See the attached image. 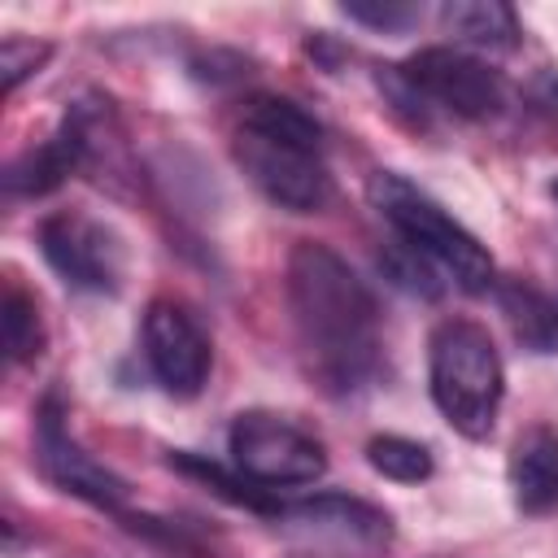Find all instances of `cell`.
I'll use <instances>...</instances> for the list:
<instances>
[{
  "instance_id": "15",
  "label": "cell",
  "mask_w": 558,
  "mask_h": 558,
  "mask_svg": "<svg viewBox=\"0 0 558 558\" xmlns=\"http://www.w3.org/2000/svg\"><path fill=\"white\" fill-rule=\"evenodd\" d=\"M170 466H174V471H183V475H192V480H201L214 497H222V501H231V506H240V510H248V514L275 519V514L283 510V501H279L275 493L257 488V484H253V480H244L235 466L209 462V458L187 453V449H174V453H170Z\"/></svg>"
},
{
  "instance_id": "7",
  "label": "cell",
  "mask_w": 558,
  "mask_h": 558,
  "mask_svg": "<svg viewBox=\"0 0 558 558\" xmlns=\"http://www.w3.org/2000/svg\"><path fill=\"white\" fill-rule=\"evenodd\" d=\"M39 253L52 266V275L74 288V292H92V296H118L122 279H126V244L122 235L83 214V209H57L48 218H39Z\"/></svg>"
},
{
  "instance_id": "9",
  "label": "cell",
  "mask_w": 558,
  "mask_h": 558,
  "mask_svg": "<svg viewBox=\"0 0 558 558\" xmlns=\"http://www.w3.org/2000/svg\"><path fill=\"white\" fill-rule=\"evenodd\" d=\"M35 462L44 471V480L96 510H113L122 514L131 501V488L122 475H113L105 462H96L70 432L65 423V405L57 392H48L35 405Z\"/></svg>"
},
{
  "instance_id": "4",
  "label": "cell",
  "mask_w": 558,
  "mask_h": 558,
  "mask_svg": "<svg viewBox=\"0 0 558 558\" xmlns=\"http://www.w3.org/2000/svg\"><path fill=\"white\" fill-rule=\"evenodd\" d=\"M366 192H371V205L379 209V218L392 227L397 244H405L414 257H423L436 275L453 279L462 292L497 288V266H493L488 248L423 187H414L410 179H401L392 170H379V174H371Z\"/></svg>"
},
{
  "instance_id": "6",
  "label": "cell",
  "mask_w": 558,
  "mask_h": 558,
  "mask_svg": "<svg viewBox=\"0 0 558 558\" xmlns=\"http://www.w3.org/2000/svg\"><path fill=\"white\" fill-rule=\"evenodd\" d=\"M227 453H231V466L266 493L314 484L327 471V445L310 427L275 410L235 414L227 432Z\"/></svg>"
},
{
  "instance_id": "13",
  "label": "cell",
  "mask_w": 558,
  "mask_h": 558,
  "mask_svg": "<svg viewBox=\"0 0 558 558\" xmlns=\"http://www.w3.org/2000/svg\"><path fill=\"white\" fill-rule=\"evenodd\" d=\"M493 296L519 349L536 357H558V296H549L532 279H497Z\"/></svg>"
},
{
  "instance_id": "16",
  "label": "cell",
  "mask_w": 558,
  "mask_h": 558,
  "mask_svg": "<svg viewBox=\"0 0 558 558\" xmlns=\"http://www.w3.org/2000/svg\"><path fill=\"white\" fill-rule=\"evenodd\" d=\"M0 331H4V353H9L13 366L39 362V353H44V344H48V331H44V318H39L35 296H31L17 279H4V296H0Z\"/></svg>"
},
{
  "instance_id": "1",
  "label": "cell",
  "mask_w": 558,
  "mask_h": 558,
  "mask_svg": "<svg viewBox=\"0 0 558 558\" xmlns=\"http://www.w3.org/2000/svg\"><path fill=\"white\" fill-rule=\"evenodd\" d=\"M288 314L310 375L344 397L379 371V305L366 279L327 244L301 240L288 253Z\"/></svg>"
},
{
  "instance_id": "10",
  "label": "cell",
  "mask_w": 558,
  "mask_h": 558,
  "mask_svg": "<svg viewBox=\"0 0 558 558\" xmlns=\"http://www.w3.org/2000/svg\"><path fill=\"white\" fill-rule=\"evenodd\" d=\"M275 527L301 545L336 549V554H375L392 541V514L366 497L318 493L301 501H283Z\"/></svg>"
},
{
  "instance_id": "18",
  "label": "cell",
  "mask_w": 558,
  "mask_h": 558,
  "mask_svg": "<svg viewBox=\"0 0 558 558\" xmlns=\"http://www.w3.org/2000/svg\"><path fill=\"white\" fill-rule=\"evenodd\" d=\"M52 57V44L48 39H22V35H4L0 44V83H4V96H13L26 78H35Z\"/></svg>"
},
{
  "instance_id": "14",
  "label": "cell",
  "mask_w": 558,
  "mask_h": 558,
  "mask_svg": "<svg viewBox=\"0 0 558 558\" xmlns=\"http://www.w3.org/2000/svg\"><path fill=\"white\" fill-rule=\"evenodd\" d=\"M440 26L453 39L484 48V52H514L523 39L519 13L501 0H453L440 9Z\"/></svg>"
},
{
  "instance_id": "3",
  "label": "cell",
  "mask_w": 558,
  "mask_h": 558,
  "mask_svg": "<svg viewBox=\"0 0 558 558\" xmlns=\"http://www.w3.org/2000/svg\"><path fill=\"white\" fill-rule=\"evenodd\" d=\"M427 388L440 418L466 436L488 440L506 397V366L484 323L445 318L427 336Z\"/></svg>"
},
{
  "instance_id": "11",
  "label": "cell",
  "mask_w": 558,
  "mask_h": 558,
  "mask_svg": "<svg viewBox=\"0 0 558 558\" xmlns=\"http://www.w3.org/2000/svg\"><path fill=\"white\" fill-rule=\"evenodd\" d=\"M96 122H100V113L92 105H74L48 140L26 148L4 170V192L9 196H48V192H57L74 170H83L92 161V153H96Z\"/></svg>"
},
{
  "instance_id": "21",
  "label": "cell",
  "mask_w": 558,
  "mask_h": 558,
  "mask_svg": "<svg viewBox=\"0 0 558 558\" xmlns=\"http://www.w3.org/2000/svg\"><path fill=\"white\" fill-rule=\"evenodd\" d=\"M549 196H554V205H558V174L549 179Z\"/></svg>"
},
{
  "instance_id": "17",
  "label": "cell",
  "mask_w": 558,
  "mask_h": 558,
  "mask_svg": "<svg viewBox=\"0 0 558 558\" xmlns=\"http://www.w3.org/2000/svg\"><path fill=\"white\" fill-rule=\"evenodd\" d=\"M366 462H371L375 475H384L392 484H423L436 471L432 449L423 440H410V436H397V432L371 436L366 440Z\"/></svg>"
},
{
  "instance_id": "2",
  "label": "cell",
  "mask_w": 558,
  "mask_h": 558,
  "mask_svg": "<svg viewBox=\"0 0 558 558\" xmlns=\"http://www.w3.org/2000/svg\"><path fill=\"white\" fill-rule=\"evenodd\" d=\"M231 157L244 179L283 214H318L331 201L323 126L288 96H248L240 105Z\"/></svg>"
},
{
  "instance_id": "12",
  "label": "cell",
  "mask_w": 558,
  "mask_h": 558,
  "mask_svg": "<svg viewBox=\"0 0 558 558\" xmlns=\"http://www.w3.org/2000/svg\"><path fill=\"white\" fill-rule=\"evenodd\" d=\"M506 488L519 514H549L558 510V432L536 423L519 432L506 458Z\"/></svg>"
},
{
  "instance_id": "8",
  "label": "cell",
  "mask_w": 558,
  "mask_h": 558,
  "mask_svg": "<svg viewBox=\"0 0 558 558\" xmlns=\"http://www.w3.org/2000/svg\"><path fill=\"white\" fill-rule=\"evenodd\" d=\"M144 362H148V371L166 397L192 401L205 392L209 371H214V344H209V331L201 327V318L183 301H174V296L148 301V310H144Z\"/></svg>"
},
{
  "instance_id": "19",
  "label": "cell",
  "mask_w": 558,
  "mask_h": 558,
  "mask_svg": "<svg viewBox=\"0 0 558 558\" xmlns=\"http://www.w3.org/2000/svg\"><path fill=\"white\" fill-rule=\"evenodd\" d=\"M340 13L357 26H371V31H384V35H397V31H410L423 9L418 4H401V0H375V4H340Z\"/></svg>"
},
{
  "instance_id": "20",
  "label": "cell",
  "mask_w": 558,
  "mask_h": 558,
  "mask_svg": "<svg viewBox=\"0 0 558 558\" xmlns=\"http://www.w3.org/2000/svg\"><path fill=\"white\" fill-rule=\"evenodd\" d=\"M545 92H549V100L558 105V78H549V83H545Z\"/></svg>"
},
{
  "instance_id": "5",
  "label": "cell",
  "mask_w": 558,
  "mask_h": 558,
  "mask_svg": "<svg viewBox=\"0 0 558 558\" xmlns=\"http://www.w3.org/2000/svg\"><path fill=\"white\" fill-rule=\"evenodd\" d=\"M379 87H388L397 109H410L423 122L432 113L484 122V118L501 113V105H506V78L475 52L445 48V44L418 48L401 65H388L379 74Z\"/></svg>"
}]
</instances>
